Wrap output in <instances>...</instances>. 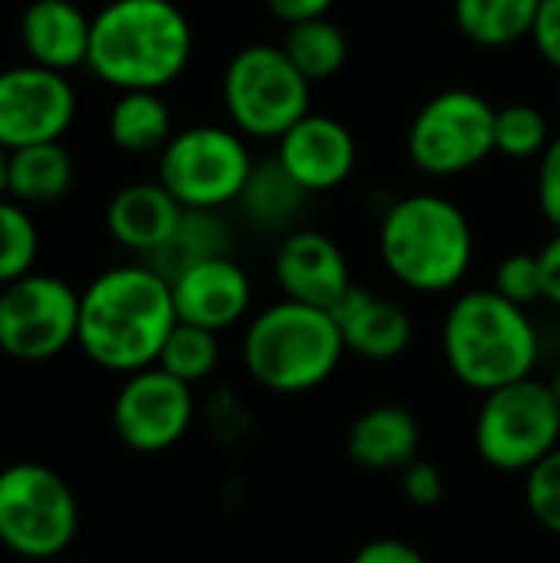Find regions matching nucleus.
I'll return each mask as SVG.
<instances>
[{"instance_id":"obj_30","label":"nucleus","mask_w":560,"mask_h":563,"mask_svg":"<svg viewBox=\"0 0 560 563\" xmlns=\"http://www.w3.org/2000/svg\"><path fill=\"white\" fill-rule=\"evenodd\" d=\"M525 508L538 528L560 538V445L525 475Z\"/></svg>"},{"instance_id":"obj_34","label":"nucleus","mask_w":560,"mask_h":563,"mask_svg":"<svg viewBox=\"0 0 560 563\" xmlns=\"http://www.w3.org/2000/svg\"><path fill=\"white\" fill-rule=\"evenodd\" d=\"M531 40H535V49L541 53V59L560 69V0H541Z\"/></svg>"},{"instance_id":"obj_4","label":"nucleus","mask_w":560,"mask_h":563,"mask_svg":"<svg viewBox=\"0 0 560 563\" xmlns=\"http://www.w3.org/2000/svg\"><path fill=\"white\" fill-rule=\"evenodd\" d=\"M380 261L413 294L455 290L475 261V234L465 211L436 191L396 198L380 221Z\"/></svg>"},{"instance_id":"obj_27","label":"nucleus","mask_w":560,"mask_h":563,"mask_svg":"<svg viewBox=\"0 0 560 563\" xmlns=\"http://www.w3.org/2000/svg\"><path fill=\"white\" fill-rule=\"evenodd\" d=\"M218 363H221V340H218V333L191 327V323H175V330L168 333L155 366L195 389L198 383L211 379Z\"/></svg>"},{"instance_id":"obj_1","label":"nucleus","mask_w":560,"mask_h":563,"mask_svg":"<svg viewBox=\"0 0 560 563\" xmlns=\"http://www.w3.org/2000/svg\"><path fill=\"white\" fill-rule=\"evenodd\" d=\"M172 280L149 264L102 271L79 294V350L109 373H142L158 363L175 330Z\"/></svg>"},{"instance_id":"obj_38","label":"nucleus","mask_w":560,"mask_h":563,"mask_svg":"<svg viewBox=\"0 0 560 563\" xmlns=\"http://www.w3.org/2000/svg\"><path fill=\"white\" fill-rule=\"evenodd\" d=\"M7 195V148L0 145V198Z\"/></svg>"},{"instance_id":"obj_23","label":"nucleus","mask_w":560,"mask_h":563,"mask_svg":"<svg viewBox=\"0 0 560 563\" xmlns=\"http://www.w3.org/2000/svg\"><path fill=\"white\" fill-rule=\"evenodd\" d=\"M224 254H231V228L221 218V211L185 208L168 244L162 251H155L145 264L155 267L162 277L175 280L182 271H188L201 261H211V257H224Z\"/></svg>"},{"instance_id":"obj_10","label":"nucleus","mask_w":560,"mask_h":563,"mask_svg":"<svg viewBox=\"0 0 560 563\" xmlns=\"http://www.w3.org/2000/svg\"><path fill=\"white\" fill-rule=\"evenodd\" d=\"M495 115L498 109L472 89L432 96L409 125V162L432 178H455L479 168L495 152Z\"/></svg>"},{"instance_id":"obj_6","label":"nucleus","mask_w":560,"mask_h":563,"mask_svg":"<svg viewBox=\"0 0 560 563\" xmlns=\"http://www.w3.org/2000/svg\"><path fill=\"white\" fill-rule=\"evenodd\" d=\"M472 442L479 459L505 475H528L560 445V402L548 379H521L482 396Z\"/></svg>"},{"instance_id":"obj_18","label":"nucleus","mask_w":560,"mask_h":563,"mask_svg":"<svg viewBox=\"0 0 560 563\" xmlns=\"http://www.w3.org/2000/svg\"><path fill=\"white\" fill-rule=\"evenodd\" d=\"M20 43L26 63L53 73H69L86 66L92 16H86L73 0H30L20 13Z\"/></svg>"},{"instance_id":"obj_17","label":"nucleus","mask_w":560,"mask_h":563,"mask_svg":"<svg viewBox=\"0 0 560 563\" xmlns=\"http://www.w3.org/2000/svg\"><path fill=\"white\" fill-rule=\"evenodd\" d=\"M330 313L340 327L347 353L363 363H393L413 346V317L393 297L353 284Z\"/></svg>"},{"instance_id":"obj_7","label":"nucleus","mask_w":560,"mask_h":563,"mask_svg":"<svg viewBox=\"0 0 560 563\" xmlns=\"http://www.w3.org/2000/svg\"><path fill=\"white\" fill-rule=\"evenodd\" d=\"M310 79L284 46L251 43L231 56L221 79L231 129L248 139H281L310 112Z\"/></svg>"},{"instance_id":"obj_24","label":"nucleus","mask_w":560,"mask_h":563,"mask_svg":"<svg viewBox=\"0 0 560 563\" xmlns=\"http://www.w3.org/2000/svg\"><path fill=\"white\" fill-rule=\"evenodd\" d=\"M109 139L129 155H152L172 142V112L158 92H119L109 109Z\"/></svg>"},{"instance_id":"obj_12","label":"nucleus","mask_w":560,"mask_h":563,"mask_svg":"<svg viewBox=\"0 0 560 563\" xmlns=\"http://www.w3.org/2000/svg\"><path fill=\"white\" fill-rule=\"evenodd\" d=\"M195 422V393L182 379L168 376L158 366L132 373L116 402L112 429L122 445L142 455L165 452L178 445Z\"/></svg>"},{"instance_id":"obj_19","label":"nucleus","mask_w":560,"mask_h":563,"mask_svg":"<svg viewBox=\"0 0 560 563\" xmlns=\"http://www.w3.org/2000/svg\"><path fill=\"white\" fill-rule=\"evenodd\" d=\"M347 459L366 472H403L422 459V426L399 402L370 406L347 429Z\"/></svg>"},{"instance_id":"obj_16","label":"nucleus","mask_w":560,"mask_h":563,"mask_svg":"<svg viewBox=\"0 0 560 563\" xmlns=\"http://www.w3.org/2000/svg\"><path fill=\"white\" fill-rule=\"evenodd\" d=\"M274 158L307 195H323L340 188L353 175L356 139L340 119L307 112L277 139Z\"/></svg>"},{"instance_id":"obj_22","label":"nucleus","mask_w":560,"mask_h":563,"mask_svg":"<svg viewBox=\"0 0 560 563\" xmlns=\"http://www.w3.org/2000/svg\"><path fill=\"white\" fill-rule=\"evenodd\" d=\"M73 178L76 165L63 142H43L7 152V198L23 208L59 201L73 188Z\"/></svg>"},{"instance_id":"obj_8","label":"nucleus","mask_w":560,"mask_h":563,"mask_svg":"<svg viewBox=\"0 0 560 563\" xmlns=\"http://www.w3.org/2000/svg\"><path fill=\"white\" fill-rule=\"evenodd\" d=\"M254 172L251 148L238 129L191 125L172 135L158 152V181L182 208L221 211L238 205Z\"/></svg>"},{"instance_id":"obj_20","label":"nucleus","mask_w":560,"mask_h":563,"mask_svg":"<svg viewBox=\"0 0 560 563\" xmlns=\"http://www.w3.org/2000/svg\"><path fill=\"white\" fill-rule=\"evenodd\" d=\"M185 208L162 181H132L119 188L106 208V228L116 244L142 254L145 261L168 244Z\"/></svg>"},{"instance_id":"obj_9","label":"nucleus","mask_w":560,"mask_h":563,"mask_svg":"<svg viewBox=\"0 0 560 563\" xmlns=\"http://www.w3.org/2000/svg\"><path fill=\"white\" fill-rule=\"evenodd\" d=\"M79 528L73 488L46 465L17 462L0 472V544L30 561L59 558Z\"/></svg>"},{"instance_id":"obj_3","label":"nucleus","mask_w":560,"mask_h":563,"mask_svg":"<svg viewBox=\"0 0 560 563\" xmlns=\"http://www.w3.org/2000/svg\"><path fill=\"white\" fill-rule=\"evenodd\" d=\"M439 343L452 379L479 396L535 376L545 353L531 310L492 287L465 290L449 303Z\"/></svg>"},{"instance_id":"obj_29","label":"nucleus","mask_w":560,"mask_h":563,"mask_svg":"<svg viewBox=\"0 0 560 563\" xmlns=\"http://www.w3.org/2000/svg\"><path fill=\"white\" fill-rule=\"evenodd\" d=\"M40 234L33 218L13 198H0V287L33 274Z\"/></svg>"},{"instance_id":"obj_36","label":"nucleus","mask_w":560,"mask_h":563,"mask_svg":"<svg viewBox=\"0 0 560 563\" xmlns=\"http://www.w3.org/2000/svg\"><path fill=\"white\" fill-rule=\"evenodd\" d=\"M538 264H541V284H545V303H551L560 310V231H554L545 247L538 251Z\"/></svg>"},{"instance_id":"obj_25","label":"nucleus","mask_w":560,"mask_h":563,"mask_svg":"<svg viewBox=\"0 0 560 563\" xmlns=\"http://www.w3.org/2000/svg\"><path fill=\"white\" fill-rule=\"evenodd\" d=\"M541 0H455L452 13L459 30L488 49H502L531 36Z\"/></svg>"},{"instance_id":"obj_26","label":"nucleus","mask_w":560,"mask_h":563,"mask_svg":"<svg viewBox=\"0 0 560 563\" xmlns=\"http://www.w3.org/2000/svg\"><path fill=\"white\" fill-rule=\"evenodd\" d=\"M281 46L290 56V63L310 82L333 79L347 66V56H350V40L330 16H314V20L290 23Z\"/></svg>"},{"instance_id":"obj_37","label":"nucleus","mask_w":560,"mask_h":563,"mask_svg":"<svg viewBox=\"0 0 560 563\" xmlns=\"http://www.w3.org/2000/svg\"><path fill=\"white\" fill-rule=\"evenodd\" d=\"M264 7L284 20L287 26L290 23H300V20H314V16H327L333 0H264Z\"/></svg>"},{"instance_id":"obj_33","label":"nucleus","mask_w":560,"mask_h":563,"mask_svg":"<svg viewBox=\"0 0 560 563\" xmlns=\"http://www.w3.org/2000/svg\"><path fill=\"white\" fill-rule=\"evenodd\" d=\"M538 208L545 221L560 231V135L551 139V145L538 158Z\"/></svg>"},{"instance_id":"obj_2","label":"nucleus","mask_w":560,"mask_h":563,"mask_svg":"<svg viewBox=\"0 0 560 563\" xmlns=\"http://www.w3.org/2000/svg\"><path fill=\"white\" fill-rule=\"evenodd\" d=\"M195 49V33L175 0H109L92 16L86 69L119 92L172 86Z\"/></svg>"},{"instance_id":"obj_32","label":"nucleus","mask_w":560,"mask_h":563,"mask_svg":"<svg viewBox=\"0 0 560 563\" xmlns=\"http://www.w3.org/2000/svg\"><path fill=\"white\" fill-rule=\"evenodd\" d=\"M399 488H403V498L419 508V511H429L436 505H442L446 498V475L436 462L429 459H416L409 468L399 472Z\"/></svg>"},{"instance_id":"obj_28","label":"nucleus","mask_w":560,"mask_h":563,"mask_svg":"<svg viewBox=\"0 0 560 563\" xmlns=\"http://www.w3.org/2000/svg\"><path fill=\"white\" fill-rule=\"evenodd\" d=\"M548 145H551V129H548V119L541 115V109H535L528 102H512V106L498 109L495 152H502L505 158H515V162H528V158H541Z\"/></svg>"},{"instance_id":"obj_31","label":"nucleus","mask_w":560,"mask_h":563,"mask_svg":"<svg viewBox=\"0 0 560 563\" xmlns=\"http://www.w3.org/2000/svg\"><path fill=\"white\" fill-rule=\"evenodd\" d=\"M492 290L502 294L505 300L525 307V310H531L535 303H545V284H541L538 254L515 251V254L502 257L495 274H492Z\"/></svg>"},{"instance_id":"obj_39","label":"nucleus","mask_w":560,"mask_h":563,"mask_svg":"<svg viewBox=\"0 0 560 563\" xmlns=\"http://www.w3.org/2000/svg\"><path fill=\"white\" fill-rule=\"evenodd\" d=\"M548 386H551V393H554V399L560 402V363L551 369V376H548Z\"/></svg>"},{"instance_id":"obj_21","label":"nucleus","mask_w":560,"mask_h":563,"mask_svg":"<svg viewBox=\"0 0 560 563\" xmlns=\"http://www.w3.org/2000/svg\"><path fill=\"white\" fill-rule=\"evenodd\" d=\"M307 191L281 168L277 158L254 162V172L238 198L244 221L261 234H290L297 231V221L307 208Z\"/></svg>"},{"instance_id":"obj_35","label":"nucleus","mask_w":560,"mask_h":563,"mask_svg":"<svg viewBox=\"0 0 560 563\" xmlns=\"http://www.w3.org/2000/svg\"><path fill=\"white\" fill-rule=\"evenodd\" d=\"M350 563H429L419 548L399 538H373L366 541Z\"/></svg>"},{"instance_id":"obj_5","label":"nucleus","mask_w":560,"mask_h":563,"mask_svg":"<svg viewBox=\"0 0 560 563\" xmlns=\"http://www.w3.org/2000/svg\"><path fill=\"white\" fill-rule=\"evenodd\" d=\"M347 356L330 310L277 300L257 310L241 336L248 376L274 396H304L333 379Z\"/></svg>"},{"instance_id":"obj_14","label":"nucleus","mask_w":560,"mask_h":563,"mask_svg":"<svg viewBox=\"0 0 560 563\" xmlns=\"http://www.w3.org/2000/svg\"><path fill=\"white\" fill-rule=\"evenodd\" d=\"M274 280L284 300L320 310H333L353 287L343 247L317 228H297L277 241Z\"/></svg>"},{"instance_id":"obj_15","label":"nucleus","mask_w":560,"mask_h":563,"mask_svg":"<svg viewBox=\"0 0 560 563\" xmlns=\"http://www.w3.org/2000/svg\"><path fill=\"white\" fill-rule=\"evenodd\" d=\"M172 300L178 323H191L211 333H224L248 320L254 303V284L248 271L231 257H211L172 280Z\"/></svg>"},{"instance_id":"obj_13","label":"nucleus","mask_w":560,"mask_h":563,"mask_svg":"<svg viewBox=\"0 0 560 563\" xmlns=\"http://www.w3.org/2000/svg\"><path fill=\"white\" fill-rule=\"evenodd\" d=\"M76 119V89L66 73L36 63L0 69V145L7 152L63 142Z\"/></svg>"},{"instance_id":"obj_11","label":"nucleus","mask_w":560,"mask_h":563,"mask_svg":"<svg viewBox=\"0 0 560 563\" xmlns=\"http://www.w3.org/2000/svg\"><path fill=\"white\" fill-rule=\"evenodd\" d=\"M79 336V294L53 274L0 287V350L20 363L59 356Z\"/></svg>"}]
</instances>
